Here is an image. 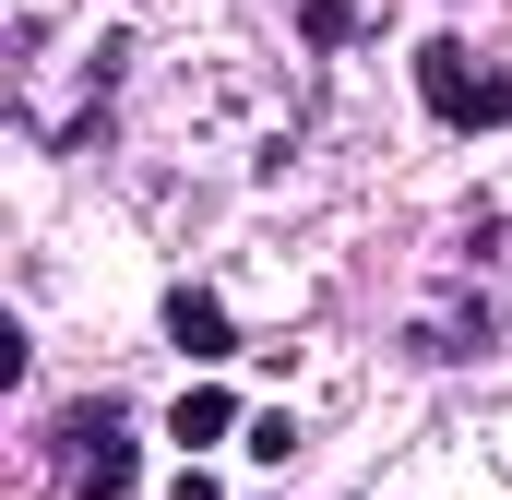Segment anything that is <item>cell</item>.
Instances as JSON below:
<instances>
[{
  "mask_svg": "<svg viewBox=\"0 0 512 500\" xmlns=\"http://www.w3.org/2000/svg\"><path fill=\"white\" fill-rule=\"evenodd\" d=\"M48 477L72 500H131L143 489V441H131V405L120 393H84L48 417Z\"/></svg>",
  "mask_w": 512,
  "mask_h": 500,
  "instance_id": "1",
  "label": "cell"
},
{
  "mask_svg": "<svg viewBox=\"0 0 512 500\" xmlns=\"http://www.w3.org/2000/svg\"><path fill=\"white\" fill-rule=\"evenodd\" d=\"M417 96L441 131H512V72L477 60L465 36H417Z\"/></svg>",
  "mask_w": 512,
  "mask_h": 500,
  "instance_id": "2",
  "label": "cell"
},
{
  "mask_svg": "<svg viewBox=\"0 0 512 500\" xmlns=\"http://www.w3.org/2000/svg\"><path fill=\"white\" fill-rule=\"evenodd\" d=\"M167 346H179V358H203V370H227V358H239L227 298H215V286H167Z\"/></svg>",
  "mask_w": 512,
  "mask_h": 500,
  "instance_id": "3",
  "label": "cell"
},
{
  "mask_svg": "<svg viewBox=\"0 0 512 500\" xmlns=\"http://www.w3.org/2000/svg\"><path fill=\"white\" fill-rule=\"evenodd\" d=\"M227 429H239V393H227V381H191V393L167 405V441H179V453H203V441H227Z\"/></svg>",
  "mask_w": 512,
  "mask_h": 500,
  "instance_id": "4",
  "label": "cell"
},
{
  "mask_svg": "<svg viewBox=\"0 0 512 500\" xmlns=\"http://www.w3.org/2000/svg\"><path fill=\"white\" fill-rule=\"evenodd\" d=\"M358 12H370V0H310V12H298V36H310V48H322V60H334V48H346V36H358Z\"/></svg>",
  "mask_w": 512,
  "mask_h": 500,
  "instance_id": "5",
  "label": "cell"
},
{
  "mask_svg": "<svg viewBox=\"0 0 512 500\" xmlns=\"http://www.w3.org/2000/svg\"><path fill=\"white\" fill-rule=\"evenodd\" d=\"M251 453H262V465H286V453H298V417H286V405H274V417H251Z\"/></svg>",
  "mask_w": 512,
  "mask_h": 500,
  "instance_id": "6",
  "label": "cell"
},
{
  "mask_svg": "<svg viewBox=\"0 0 512 500\" xmlns=\"http://www.w3.org/2000/svg\"><path fill=\"white\" fill-rule=\"evenodd\" d=\"M167 500H227V489H215V477H203V465H179V489H167Z\"/></svg>",
  "mask_w": 512,
  "mask_h": 500,
  "instance_id": "7",
  "label": "cell"
}]
</instances>
